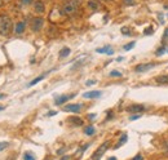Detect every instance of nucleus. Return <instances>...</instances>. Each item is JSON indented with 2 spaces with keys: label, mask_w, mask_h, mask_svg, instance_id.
<instances>
[{
  "label": "nucleus",
  "mask_w": 168,
  "mask_h": 160,
  "mask_svg": "<svg viewBox=\"0 0 168 160\" xmlns=\"http://www.w3.org/2000/svg\"><path fill=\"white\" fill-rule=\"evenodd\" d=\"M126 141H127V134H123V136H122V138H120V141H119V142H118V145L115 146V149H118L119 146H122L123 143H126Z\"/></svg>",
  "instance_id": "18"
},
{
  "label": "nucleus",
  "mask_w": 168,
  "mask_h": 160,
  "mask_svg": "<svg viewBox=\"0 0 168 160\" xmlns=\"http://www.w3.org/2000/svg\"><path fill=\"white\" fill-rule=\"evenodd\" d=\"M132 160H144V158H142V155H141V154H138V155H136Z\"/></svg>",
  "instance_id": "31"
},
{
  "label": "nucleus",
  "mask_w": 168,
  "mask_h": 160,
  "mask_svg": "<svg viewBox=\"0 0 168 160\" xmlns=\"http://www.w3.org/2000/svg\"><path fill=\"white\" fill-rule=\"evenodd\" d=\"M70 48H67V47H65V48H62L61 50H60V58H65V57H67L69 54H70Z\"/></svg>",
  "instance_id": "15"
},
{
  "label": "nucleus",
  "mask_w": 168,
  "mask_h": 160,
  "mask_svg": "<svg viewBox=\"0 0 168 160\" xmlns=\"http://www.w3.org/2000/svg\"><path fill=\"white\" fill-rule=\"evenodd\" d=\"M101 2H113V0H101Z\"/></svg>",
  "instance_id": "37"
},
{
  "label": "nucleus",
  "mask_w": 168,
  "mask_h": 160,
  "mask_svg": "<svg viewBox=\"0 0 168 160\" xmlns=\"http://www.w3.org/2000/svg\"><path fill=\"white\" fill-rule=\"evenodd\" d=\"M155 82H157L158 84H168V74L157 76V78H155Z\"/></svg>",
  "instance_id": "14"
},
{
  "label": "nucleus",
  "mask_w": 168,
  "mask_h": 160,
  "mask_svg": "<svg viewBox=\"0 0 168 160\" xmlns=\"http://www.w3.org/2000/svg\"><path fill=\"white\" fill-rule=\"evenodd\" d=\"M109 160H116V158H114V156H113V158H110Z\"/></svg>",
  "instance_id": "36"
},
{
  "label": "nucleus",
  "mask_w": 168,
  "mask_h": 160,
  "mask_svg": "<svg viewBox=\"0 0 168 160\" xmlns=\"http://www.w3.org/2000/svg\"><path fill=\"white\" fill-rule=\"evenodd\" d=\"M153 32H154V31H153V27H148V28L145 30V34H146V35H150V34H153Z\"/></svg>",
  "instance_id": "28"
},
{
  "label": "nucleus",
  "mask_w": 168,
  "mask_h": 160,
  "mask_svg": "<svg viewBox=\"0 0 168 160\" xmlns=\"http://www.w3.org/2000/svg\"><path fill=\"white\" fill-rule=\"evenodd\" d=\"M34 11H35V13H39V14L44 13L45 12V6H44V4H43V2H40V0L35 2L34 3Z\"/></svg>",
  "instance_id": "9"
},
{
  "label": "nucleus",
  "mask_w": 168,
  "mask_h": 160,
  "mask_svg": "<svg viewBox=\"0 0 168 160\" xmlns=\"http://www.w3.org/2000/svg\"><path fill=\"white\" fill-rule=\"evenodd\" d=\"M96 52H97V53H105V54L111 56V54L114 53V50H113V48H111L110 45H106V47H104V48H98Z\"/></svg>",
  "instance_id": "13"
},
{
  "label": "nucleus",
  "mask_w": 168,
  "mask_h": 160,
  "mask_svg": "<svg viewBox=\"0 0 168 160\" xmlns=\"http://www.w3.org/2000/svg\"><path fill=\"white\" fill-rule=\"evenodd\" d=\"M3 2H8V0H3Z\"/></svg>",
  "instance_id": "41"
},
{
  "label": "nucleus",
  "mask_w": 168,
  "mask_h": 160,
  "mask_svg": "<svg viewBox=\"0 0 168 160\" xmlns=\"http://www.w3.org/2000/svg\"><path fill=\"white\" fill-rule=\"evenodd\" d=\"M25 28H26V23L24 22V21H21V22H17L16 27H14V31H16V34L21 35L25 31Z\"/></svg>",
  "instance_id": "12"
},
{
  "label": "nucleus",
  "mask_w": 168,
  "mask_h": 160,
  "mask_svg": "<svg viewBox=\"0 0 168 160\" xmlns=\"http://www.w3.org/2000/svg\"><path fill=\"white\" fill-rule=\"evenodd\" d=\"M88 118L92 120V119H94V118H96V114H91V115H88Z\"/></svg>",
  "instance_id": "34"
},
{
  "label": "nucleus",
  "mask_w": 168,
  "mask_h": 160,
  "mask_svg": "<svg viewBox=\"0 0 168 160\" xmlns=\"http://www.w3.org/2000/svg\"><path fill=\"white\" fill-rule=\"evenodd\" d=\"M164 52H166V48H164V47H162V48H159V49L157 50V53H155V56H158V57H159V56H162V54H163Z\"/></svg>",
  "instance_id": "24"
},
{
  "label": "nucleus",
  "mask_w": 168,
  "mask_h": 160,
  "mask_svg": "<svg viewBox=\"0 0 168 160\" xmlns=\"http://www.w3.org/2000/svg\"><path fill=\"white\" fill-rule=\"evenodd\" d=\"M2 110H4V107H3V106H0V111H2Z\"/></svg>",
  "instance_id": "39"
},
{
  "label": "nucleus",
  "mask_w": 168,
  "mask_h": 160,
  "mask_svg": "<svg viewBox=\"0 0 168 160\" xmlns=\"http://www.w3.org/2000/svg\"><path fill=\"white\" fill-rule=\"evenodd\" d=\"M84 133H85L87 136H93V134H94V128H93L92 125H88V127L84 129Z\"/></svg>",
  "instance_id": "16"
},
{
  "label": "nucleus",
  "mask_w": 168,
  "mask_h": 160,
  "mask_svg": "<svg viewBox=\"0 0 168 160\" xmlns=\"http://www.w3.org/2000/svg\"><path fill=\"white\" fill-rule=\"evenodd\" d=\"M74 97H75V94H70V96H60V97L56 98L54 103H56L57 106H60V105H62V103H65V102H67L69 99L74 98Z\"/></svg>",
  "instance_id": "8"
},
{
  "label": "nucleus",
  "mask_w": 168,
  "mask_h": 160,
  "mask_svg": "<svg viewBox=\"0 0 168 160\" xmlns=\"http://www.w3.org/2000/svg\"><path fill=\"white\" fill-rule=\"evenodd\" d=\"M163 40L166 41V40H168V27L164 30V34H163Z\"/></svg>",
  "instance_id": "27"
},
{
  "label": "nucleus",
  "mask_w": 168,
  "mask_h": 160,
  "mask_svg": "<svg viewBox=\"0 0 168 160\" xmlns=\"http://www.w3.org/2000/svg\"><path fill=\"white\" fill-rule=\"evenodd\" d=\"M3 97H4V94H0V99H2Z\"/></svg>",
  "instance_id": "38"
},
{
  "label": "nucleus",
  "mask_w": 168,
  "mask_h": 160,
  "mask_svg": "<svg viewBox=\"0 0 168 160\" xmlns=\"http://www.w3.org/2000/svg\"><path fill=\"white\" fill-rule=\"evenodd\" d=\"M101 94H102V92H100V91H92V92L84 93L83 97L84 98H98V97H101Z\"/></svg>",
  "instance_id": "11"
},
{
  "label": "nucleus",
  "mask_w": 168,
  "mask_h": 160,
  "mask_svg": "<svg viewBox=\"0 0 168 160\" xmlns=\"http://www.w3.org/2000/svg\"><path fill=\"white\" fill-rule=\"evenodd\" d=\"M69 159H70V156H69V155H65V156L61 159V160H69Z\"/></svg>",
  "instance_id": "35"
},
{
  "label": "nucleus",
  "mask_w": 168,
  "mask_h": 160,
  "mask_svg": "<svg viewBox=\"0 0 168 160\" xmlns=\"http://www.w3.org/2000/svg\"><path fill=\"white\" fill-rule=\"evenodd\" d=\"M8 146H9V143H8V142H0V151L5 150Z\"/></svg>",
  "instance_id": "23"
},
{
  "label": "nucleus",
  "mask_w": 168,
  "mask_h": 160,
  "mask_svg": "<svg viewBox=\"0 0 168 160\" xmlns=\"http://www.w3.org/2000/svg\"><path fill=\"white\" fill-rule=\"evenodd\" d=\"M24 160H35V156L31 152H25L24 154Z\"/></svg>",
  "instance_id": "19"
},
{
  "label": "nucleus",
  "mask_w": 168,
  "mask_h": 160,
  "mask_svg": "<svg viewBox=\"0 0 168 160\" xmlns=\"http://www.w3.org/2000/svg\"><path fill=\"white\" fill-rule=\"evenodd\" d=\"M122 34L123 35H131V30L128 27H122Z\"/></svg>",
  "instance_id": "25"
},
{
  "label": "nucleus",
  "mask_w": 168,
  "mask_h": 160,
  "mask_svg": "<svg viewBox=\"0 0 168 160\" xmlns=\"http://www.w3.org/2000/svg\"><path fill=\"white\" fill-rule=\"evenodd\" d=\"M110 76L111 78H122V72L120 71H116V70H113L110 72Z\"/></svg>",
  "instance_id": "20"
},
{
  "label": "nucleus",
  "mask_w": 168,
  "mask_h": 160,
  "mask_svg": "<svg viewBox=\"0 0 168 160\" xmlns=\"http://www.w3.org/2000/svg\"><path fill=\"white\" fill-rule=\"evenodd\" d=\"M141 118V114H137V115H133V116H131L129 120H137V119H140Z\"/></svg>",
  "instance_id": "26"
},
{
  "label": "nucleus",
  "mask_w": 168,
  "mask_h": 160,
  "mask_svg": "<svg viewBox=\"0 0 168 160\" xmlns=\"http://www.w3.org/2000/svg\"><path fill=\"white\" fill-rule=\"evenodd\" d=\"M45 78V75H40V76H38V78H35L34 80H32V82L31 83H28V86H32V85H35L36 83H39L40 82V80H43V79H44Z\"/></svg>",
  "instance_id": "17"
},
{
  "label": "nucleus",
  "mask_w": 168,
  "mask_h": 160,
  "mask_svg": "<svg viewBox=\"0 0 168 160\" xmlns=\"http://www.w3.org/2000/svg\"><path fill=\"white\" fill-rule=\"evenodd\" d=\"M67 121H69V123H71L72 125H78V127H80V125H83V124H84L83 119L78 118V116H70V118L67 119Z\"/></svg>",
  "instance_id": "10"
},
{
  "label": "nucleus",
  "mask_w": 168,
  "mask_h": 160,
  "mask_svg": "<svg viewBox=\"0 0 168 160\" xmlns=\"http://www.w3.org/2000/svg\"><path fill=\"white\" fill-rule=\"evenodd\" d=\"M124 4H127V5H133V4H135V0H124Z\"/></svg>",
  "instance_id": "29"
},
{
  "label": "nucleus",
  "mask_w": 168,
  "mask_h": 160,
  "mask_svg": "<svg viewBox=\"0 0 168 160\" xmlns=\"http://www.w3.org/2000/svg\"><path fill=\"white\" fill-rule=\"evenodd\" d=\"M109 145H110V142L109 141H106V142H104L101 145V146L93 152V155H92V160H100L101 158H102V155L106 152V150L109 149Z\"/></svg>",
  "instance_id": "3"
},
{
  "label": "nucleus",
  "mask_w": 168,
  "mask_h": 160,
  "mask_svg": "<svg viewBox=\"0 0 168 160\" xmlns=\"http://www.w3.org/2000/svg\"><path fill=\"white\" fill-rule=\"evenodd\" d=\"M94 83H96V82H94V80H88V82H87L85 84H87V85H93Z\"/></svg>",
  "instance_id": "32"
},
{
  "label": "nucleus",
  "mask_w": 168,
  "mask_h": 160,
  "mask_svg": "<svg viewBox=\"0 0 168 160\" xmlns=\"http://www.w3.org/2000/svg\"><path fill=\"white\" fill-rule=\"evenodd\" d=\"M32 0H21V3H22L24 5H28V4H31Z\"/></svg>",
  "instance_id": "30"
},
{
  "label": "nucleus",
  "mask_w": 168,
  "mask_h": 160,
  "mask_svg": "<svg viewBox=\"0 0 168 160\" xmlns=\"http://www.w3.org/2000/svg\"><path fill=\"white\" fill-rule=\"evenodd\" d=\"M56 114H57L56 111H49V112H48V116H54Z\"/></svg>",
  "instance_id": "33"
},
{
  "label": "nucleus",
  "mask_w": 168,
  "mask_h": 160,
  "mask_svg": "<svg viewBox=\"0 0 168 160\" xmlns=\"http://www.w3.org/2000/svg\"><path fill=\"white\" fill-rule=\"evenodd\" d=\"M12 27H13V23H12L11 17L6 16V14H0V35L3 36L9 35L12 31Z\"/></svg>",
  "instance_id": "2"
},
{
  "label": "nucleus",
  "mask_w": 168,
  "mask_h": 160,
  "mask_svg": "<svg viewBox=\"0 0 168 160\" xmlns=\"http://www.w3.org/2000/svg\"><path fill=\"white\" fill-rule=\"evenodd\" d=\"M88 5L91 6L92 9H94V11H97V9H98V4H97V2H94V0H91V2L88 3Z\"/></svg>",
  "instance_id": "21"
},
{
  "label": "nucleus",
  "mask_w": 168,
  "mask_h": 160,
  "mask_svg": "<svg viewBox=\"0 0 168 160\" xmlns=\"http://www.w3.org/2000/svg\"><path fill=\"white\" fill-rule=\"evenodd\" d=\"M82 3H83V0H69L62 6V14L63 16H72L80 8Z\"/></svg>",
  "instance_id": "1"
},
{
  "label": "nucleus",
  "mask_w": 168,
  "mask_h": 160,
  "mask_svg": "<svg viewBox=\"0 0 168 160\" xmlns=\"http://www.w3.org/2000/svg\"><path fill=\"white\" fill-rule=\"evenodd\" d=\"M80 108H82V105L79 103H72V105H66L63 107V111L66 112H79Z\"/></svg>",
  "instance_id": "7"
},
{
  "label": "nucleus",
  "mask_w": 168,
  "mask_h": 160,
  "mask_svg": "<svg viewBox=\"0 0 168 160\" xmlns=\"http://www.w3.org/2000/svg\"><path fill=\"white\" fill-rule=\"evenodd\" d=\"M144 110H145V107L142 105H138V103L131 105V106L127 107V111L131 112V114H141Z\"/></svg>",
  "instance_id": "6"
},
{
  "label": "nucleus",
  "mask_w": 168,
  "mask_h": 160,
  "mask_svg": "<svg viewBox=\"0 0 168 160\" xmlns=\"http://www.w3.org/2000/svg\"><path fill=\"white\" fill-rule=\"evenodd\" d=\"M3 5V0H0V6H2Z\"/></svg>",
  "instance_id": "40"
},
{
  "label": "nucleus",
  "mask_w": 168,
  "mask_h": 160,
  "mask_svg": "<svg viewBox=\"0 0 168 160\" xmlns=\"http://www.w3.org/2000/svg\"><path fill=\"white\" fill-rule=\"evenodd\" d=\"M157 63H153V62H149V63H141V65H137V66L135 67V71L136 72H146L151 70L153 67H155Z\"/></svg>",
  "instance_id": "5"
},
{
  "label": "nucleus",
  "mask_w": 168,
  "mask_h": 160,
  "mask_svg": "<svg viewBox=\"0 0 168 160\" xmlns=\"http://www.w3.org/2000/svg\"><path fill=\"white\" fill-rule=\"evenodd\" d=\"M43 25H44V19H43L41 17H36V18H32L31 21V30L34 32H38L41 30Z\"/></svg>",
  "instance_id": "4"
},
{
  "label": "nucleus",
  "mask_w": 168,
  "mask_h": 160,
  "mask_svg": "<svg viewBox=\"0 0 168 160\" xmlns=\"http://www.w3.org/2000/svg\"><path fill=\"white\" fill-rule=\"evenodd\" d=\"M135 47V41H132V43H129V44H126L123 48H124V50H129V49H132Z\"/></svg>",
  "instance_id": "22"
}]
</instances>
